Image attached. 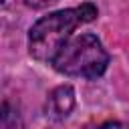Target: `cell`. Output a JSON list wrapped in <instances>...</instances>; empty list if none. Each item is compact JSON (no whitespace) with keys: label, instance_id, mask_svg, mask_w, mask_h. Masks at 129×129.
Masks as SVG:
<instances>
[{"label":"cell","instance_id":"6da1fadb","mask_svg":"<svg viewBox=\"0 0 129 129\" xmlns=\"http://www.w3.org/2000/svg\"><path fill=\"white\" fill-rule=\"evenodd\" d=\"M97 6L85 2L77 8H64L50 12L36 20L28 32V50L36 60L52 62L60 48L73 38V30L85 22L95 20Z\"/></svg>","mask_w":129,"mask_h":129},{"label":"cell","instance_id":"7a4b0ae2","mask_svg":"<svg viewBox=\"0 0 129 129\" xmlns=\"http://www.w3.org/2000/svg\"><path fill=\"white\" fill-rule=\"evenodd\" d=\"M109 52L95 34L73 36L54 56L52 67L67 77L97 79L107 71Z\"/></svg>","mask_w":129,"mask_h":129},{"label":"cell","instance_id":"3957f363","mask_svg":"<svg viewBox=\"0 0 129 129\" xmlns=\"http://www.w3.org/2000/svg\"><path fill=\"white\" fill-rule=\"evenodd\" d=\"M46 107H48L50 117L64 119L73 111V107H75V91H73V87L62 85V87L54 89L50 93V97H48V105Z\"/></svg>","mask_w":129,"mask_h":129},{"label":"cell","instance_id":"277c9868","mask_svg":"<svg viewBox=\"0 0 129 129\" xmlns=\"http://www.w3.org/2000/svg\"><path fill=\"white\" fill-rule=\"evenodd\" d=\"M0 129H26L22 117L18 115L16 109H12L10 103L2 105V113H0Z\"/></svg>","mask_w":129,"mask_h":129},{"label":"cell","instance_id":"5b68a950","mask_svg":"<svg viewBox=\"0 0 129 129\" xmlns=\"http://www.w3.org/2000/svg\"><path fill=\"white\" fill-rule=\"evenodd\" d=\"M52 2H56V0H24V4L30 6V8H44V6L52 4Z\"/></svg>","mask_w":129,"mask_h":129},{"label":"cell","instance_id":"8992f818","mask_svg":"<svg viewBox=\"0 0 129 129\" xmlns=\"http://www.w3.org/2000/svg\"><path fill=\"white\" fill-rule=\"evenodd\" d=\"M99 129H125L121 123H117V121H107V123H103Z\"/></svg>","mask_w":129,"mask_h":129},{"label":"cell","instance_id":"52a82bcc","mask_svg":"<svg viewBox=\"0 0 129 129\" xmlns=\"http://www.w3.org/2000/svg\"><path fill=\"white\" fill-rule=\"evenodd\" d=\"M2 2H4V0H2Z\"/></svg>","mask_w":129,"mask_h":129}]
</instances>
